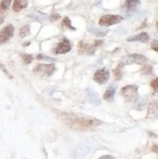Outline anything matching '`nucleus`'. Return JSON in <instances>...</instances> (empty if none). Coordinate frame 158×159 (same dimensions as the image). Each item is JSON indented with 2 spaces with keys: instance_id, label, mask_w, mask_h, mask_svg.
<instances>
[{
  "instance_id": "nucleus-16",
  "label": "nucleus",
  "mask_w": 158,
  "mask_h": 159,
  "mask_svg": "<svg viewBox=\"0 0 158 159\" xmlns=\"http://www.w3.org/2000/svg\"><path fill=\"white\" fill-rule=\"evenodd\" d=\"M29 32H30V26L29 25H24L20 30V37H25V36L29 35Z\"/></svg>"
},
{
  "instance_id": "nucleus-10",
  "label": "nucleus",
  "mask_w": 158,
  "mask_h": 159,
  "mask_svg": "<svg viewBox=\"0 0 158 159\" xmlns=\"http://www.w3.org/2000/svg\"><path fill=\"white\" fill-rule=\"evenodd\" d=\"M149 40V36L147 32H142L140 34H137V35L131 36L127 38L128 42H133V41H141V42H147Z\"/></svg>"
},
{
  "instance_id": "nucleus-13",
  "label": "nucleus",
  "mask_w": 158,
  "mask_h": 159,
  "mask_svg": "<svg viewBox=\"0 0 158 159\" xmlns=\"http://www.w3.org/2000/svg\"><path fill=\"white\" fill-rule=\"evenodd\" d=\"M96 47L95 45H90V44H84V43H80L79 44V51L81 53H87V54H93L95 52Z\"/></svg>"
},
{
  "instance_id": "nucleus-23",
  "label": "nucleus",
  "mask_w": 158,
  "mask_h": 159,
  "mask_svg": "<svg viewBox=\"0 0 158 159\" xmlns=\"http://www.w3.org/2000/svg\"><path fill=\"white\" fill-rule=\"evenodd\" d=\"M37 59H39V60H41V59H45V60H47V61H54V59H52V58H49V57H47V56H43V55H39V56H37Z\"/></svg>"
},
{
  "instance_id": "nucleus-5",
  "label": "nucleus",
  "mask_w": 158,
  "mask_h": 159,
  "mask_svg": "<svg viewBox=\"0 0 158 159\" xmlns=\"http://www.w3.org/2000/svg\"><path fill=\"white\" fill-rule=\"evenodd\" d=\"M56 70V66L54 65H38L35 68H34V72L43 75V76H51V75Z\"/></svg>"
},
{
  "instance_id": "nucleus-25",
  "label": "nucleus",
  "mask_w": 158,
  "mask_h": 159,
  "mask_svg": "<svg viewBox=\"0 0 158 159\" xmlns=\"http://www.w3.org/2000/svg\"><path fill=\"white\" fill-rule=\"evenodd\" d=\"M157 40H154L153 42H152V45H151V48H152V50H154L155 52L158 51V48H157Z\"/></svg>"
},
{
  "instance_id": "nucleus-15",
  "label": "nucleus",
  "mask_w": 158,
  "mask_h": 159,
  "mask_svg": "<svg viewBox=\"0 0 158 159\" xmlns=\"http://www.w3.org/2000/svg\"><path fill=\"white\" fill-rule=\"evenodd\" d=\"M11 2H12V0H2L1 3H0V13L6 12L8 10Z\"/></svg>"
},
{
  "instance_id": "nucleus-22",
  "label": "nucleus",
  "mask_w": 158,
  "mask_h": 159,
  "mask_svg": "<svg viewBox=\"0 0 158 159\" xmlns=\"http://www.w3.org/2000/svg\"><path fill=\"white\" fill-rule=\"evenodd\" d=\"M151 86H152V88H154V91H155V92H157V90H158L157 78H155L154 80H152V82H151Z\"/></svg>"
},
{
  "instance_id": "nucleus-1",
  "label": "nucleus",
  "mask_w": 158,
  "mask_h": 159,
  "mask_svg": "<svg viewBox=\"0 0 158 159\" xmlns=\"http://www.w3.org/2000/svg\"><path fill=\"white\" fill-rule=\"evenodd\" d=\"M59 117L65 125H67L71 129L78 130V131L93 129L101 124V121L94 118V117L83 115V114H78V113L63 112V113H60Z\"/></svg>"
},
{
  "instance_id": "nucleus-28",
  "label": "nucleus",
  "mask_w": 158,
  "mask_h": 159,
  "mask_svg": "<svg viewBox=\"0 0 158 159\" xmlns=\"http://www.w3.org/2000/svg\"><path fill=\"white\" fill-rule=\"evenodd\" d=\"M154 152H157V146H156V144L154 146Z\"/></svg>"
},
{
  "instance_id": "nucleus-19",
  "label": "nucleus",
  "mask_w": 158,
  "mask_h": 159,
  "mask_svg": "<svg viewBox=\"0 0 158 159\" xmlns=\"http://www.w3.org/2000/svg\"><path fill=\"white\" fill-rule=\"evenodd\" d=\"M92 32L95 34L96 36H105L107 33V30H99L98 29H93Z\"/></svg>"
},
{
  "instance_id": "nucleus-9",
  "label": "nucleus",
  "mask_w": 158,
  "mask_h": 159,
  "mask_svg": "<svg viewBox=\"0 0 158 159\" xmlns=\"http://www.w3.org/2000/svg\"><path fill=\"white\" fill-rule=\"evenodd\" d=\"M139 4L140 0H126L124 5H123V9H124V12L127 14V16H131L136 11Z\"/></svg>"
},
{
  "instance_id": "nucleus-11",
  "label": "nucleus",
  "mask_w": 158,
  "mask_h": 159,
  "mask_svg": "<svg viewBox=\"0 0 158 159\" xmlns=\"http://www.w3.org/2000/svg\"><path fill=\"white\" fill-rule=\"evenodd\" d=\"M29 0H15L13 3V10L15 12H20L27 6Z\"/></svg>"
},
{
  "instance_id": "nucleus-26",
  "label": "nucleus",
  "mask_w": 158,
  "mask_h": 159,
  "mask_svg": "<svg viewBox=\"0 0 158 159\" xmlns=\"http://www.w3.org/2000/svg\"><path fill=\"white\" fill-rule=\"evenodd\" d=\"M99 159H115V158L111 155H104V156L100 157Z\"/></svg>"
},
{
  "instance_id": "nucleus-17",
  "label": "nucleus",
  "mask_w": 158,
  "mask_h": 159,
  "mask_svg": "<svg viewBox=\"0 0 158 159\" xmlns=\"http://www.w3.org/2000/svg\"><path fill=\"white\" fill-rule=\"evenodd\" d=\"M63 25L68 27V29H70V30H75V29L71 25V20H70V18H67V17L64 19V20H63Z\"/></svg>"
},
{
  "instance_id": "nucleus-2",
  "label": "nucleus",
  "mask_w": 158,
  "mask_h": 159,
  "mask_svg": "<svg viewBox=\"0 0 158 159\" xmlns=\"http://www.w3.org/2000/svg\"><path fill=\"white\" fill-rule=\"evenodd\" d=\"M138 86L137 85H127L121 90V95L126 102H135L139 99Z\"/></svg>"
},
{
  "instance_id": "nucleus-3",
  "label": "nucleus",
  "mask_w": 158,
  "mask_h": 159,
  "mask_svg": "<svg viewBox=\"0 0 158 159\" xmlns=\"http://www.w3.org/2000/svg\"><path fill=\"white\" fill-rule=\"evenodd\" d=\"M147 58L145 56H142V55H140V54H130V55H127L124 58L122 59L121 63L118 66H127V65H133V64H137V65H142L145 64L147 61Z\"/></svg>"
},
{
  "instance_id": "nucleus-20",
  "label": "nucleus",
  "mask_w": 158,
  "mask_h": 159,
  "mask_svg": "<svg viewBox=\"0 0 158 159\" xmlns=\"http://www.w3.org/2000/svg\"><path fill=\"white\" fill-rule=\"evenodd\" d=\"M20 56H22V58H23V60H24V61H25V64H29V63H31V61L33 60V58H32L31 55H29V54H22Z\"/></svg>"
},
{
  "instance_id": "nucleus-21",
  "label": "nucleus",
  "mask_w": 158,
  "mask_h": 159,
  "mask_svg": "<svg viewBox=\"0 0 158 159\" xmlns=\"http://www.w3.org/2000/svg\"><path fill=\"white\" fill-rule=\"evenodd\" d=\"M0 68H1V70H3V72H5L6 73V75H7V76H8V77H10V78H12V76H11V74L9 73V71L8 70H7V68L5 67V66L1 63V61H0Z\"/></svg>"
},
{
  "instance_id": "nucleus-7",
  "label": "nucleus",
  "mask_w": 158,
  "mask_h": 159,
  "mask_svg": "<svg viewBox=\"0 0 158 159\" xmlns=\"http://www.w3.org/2000/svg\"><path fill=\"white\" fill-rule=\"evenodd\" d=\"M71 50V44L70 42V40L66 39V38H64L61 42H60L57 47L54 49V53L55 54H65V53H68Z\"/></svg>"
},
{
  "instance_id": "nucleus-24",
  "label": "nucleus",
  "mask_w": 158,
  "mask_h": 159,
  "mask_svg": "<svg viewBox=\"0 0 158 159\" xmlns=\"http://www.w3.org/2000/svg\"><path fill=\"white\" fill-rule=\"evenodd\" d=\"M59 19H60V15H59V14H53V15L50 17V20H57Z\"/></svg>"
},
{
  "instance_id": "nucleus-12",
  "label": "nucleus",
  "mask_w": 158,
  "mask_h": 159,
  "mask_svg": "<svg viewBox=\"0 0 158 159\" xmlns=\"http://www.w3.org/2000/svg\"><path fill=\"white\" fill-rule=\"evenodd\" d=\"M87 95H88V98L90 100V102H93L94 105H96V106L101 105V101H100L99 96L96 94L92 89H87Z\"/></svg>"
},
{
  "instance_id": "nucleus-27",
  "label": "nucleus",
  "mask_w": 158,
  "mask_h": 159,
  "mask_svg": "<svg viewBox=\"0 0 158 159\" xmlns=\"http://www.w3.org/2000/svg\"><path fill=\"white\" fill-rule=\"evenodd\" d=\"M3 22H4V19H3L2 17H0V25H1Z\"/></svg>"
},
{
  "instance_id": "nucleus-14",
  "label": "nucleus",
  "mask_w": 158,
  "mask_h": 159,
  "mask_svg": "<svg viewBox=\"0 0 158 159\" xmlns=\"http://www.w3.org/2000/svg\"><path fill=\"white\" fill-rule=\"evenodd\" d=\"M114 95H115V88L114 87H109L106 90V92L104 94L102 99H105L106 101H112Z\"/></svg>"
},
{
  "instance_id": "nucleus-4",
  "label": "nucleus",
  "mask_w": 158,
  "mask_h": 159,
  "mask_svg": "<svg viewBox=\"0 0 158 159\" xmlns=\"http://www.w3.org/2000/svg\"><path fill=\"white\" fill-rule=\"evenodd\" d=\"M122 20L123 18L119 15H105L100 19L99 25L102 26H109L120 23Z\"/></svg>"
},
{
  "instance_id": "nucleus-8",
  "label": "nucleus",
  "mask_w": 158,
  "mask_h": 159,
  "mask_svg": "<svg viewBox=\"0 0 158 159\" xmlns=\"http://www.w3.org/2000/svg\"><path fill=\"white\" fill-rule=\"evenodd\" d=\"M109 79V72L106 68H102L95 72L94 74V80L98 82L99 84H105Z\"/></svg>"
},
{
  "instance_id": "nucleus-18",
  "label": "nucleus",
  "mask_w": 158,
  "mask_h": 159,
  "mask_svg": "<svg viewBox=\"0 0 158 159\" xmlns=\"http://www.w3.org/2000/svg\"><path fill=\"white\" fill-rule=\"evenodd\" d=\"M113 73H114V77L116 80H119L121 77H122V71H121V67L120 66H117L113 70Z\"/></svg>"
},
{
  "instance_id": "nucleus-6",
  "label": "nucleus",
  "mask_w": 158,
  "mask_h": 159,
  "mask_svg": "<svg viewBox=\"0 0 158 159\" xmlns=\"http://www.w3.org/2000/svg\"><path fill=\"white\" fill-rule=\"evenodd\" d=\"M15 27L13 25H8L0 30V45L7 42L9 39H11L14 35Z\"/></svg>"
}]
</instances>
